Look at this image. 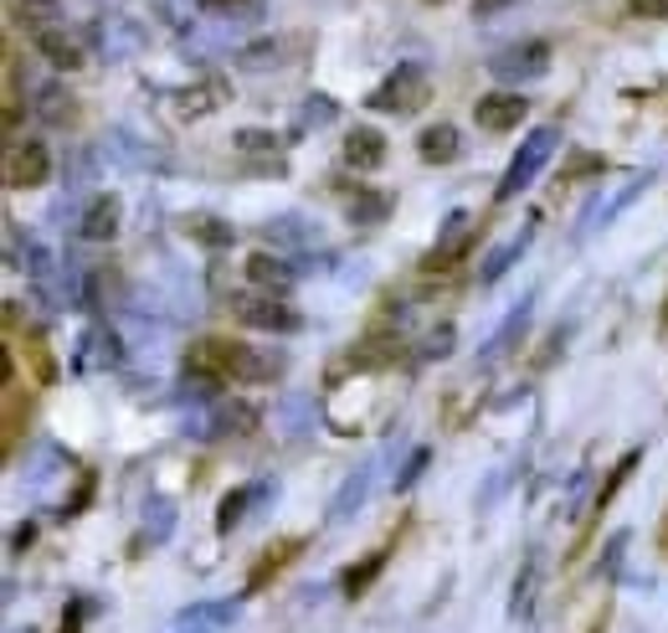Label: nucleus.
Returning a JSON list of instances; mask_svg holds the SVG:
<instances>
[{"mask_svg": "<svg viewBox=\"0 0 668 633\" xmlns=\"http://www.w3.org/2000/svg\"><path fill=\"white\" fill-rule=\"evenodd\" d=\"M185 371L201 381H257V377H273L278 361H263L253 346L242 340H226V335H206L185 350Z\"/></svg>", "mask_w": 668, "mask_h": 633, "instance_id": "obj_1", "label": "nucleus"}, {"mask_svg": "<svg viewBox=\"0 0 668 633\" xmlns=\"http://www.w3.org/2000/svg\"><path fill=\"white\" fill-rule=\"evenodd\" d=\"M427 73L422 67H401L396 77H386L381 88H375L371 108H381V114H416V108L427 104Z\"/></svg>", "mask_w": 668, "mask_h": 633, "instance_id": "obj_2", "label": "nucleus"}, {"mask_svg": "<svg viewBox=\"0 0 668 633\" xmlns=\"http://www.w3.org/2000/svg\"><path fill=\"white\" fill-rule=\"evenodd\" d=\"M46 170H52V160H46V145H42V139H15L11 150H6V181H11L15 191H31V186H42Z\"/></svg>", "mask_w": 668, "mask_h": 633, "instance_id": "obj_3", "label": "nucleus"}, {"mask_svg": "<svg viewBox=\"0 0 668 633\" xmlns=\"http://www.w3.org/2000/svg\"><path fill=\"white\" fill-rule=\"evenodd\" d=\"M550 150H555V129H540V135L524 145L520 155H515V166H509V176H505V186H499V201H509L515 191H524V186L534 181V170L550 160Z\"/></svg>", "mask_w": 668, "mask_h": 633, "instance_id": "obj_4", "label": "nucleus"}, {"mask_svg": "<svg viewBox=\"0 0 668 633\" xmlns=\"http://www.w3.org/2000/svg\"><path fill=\"white\" fill-rule=\"evenodd\" d=\"M524 114H530V98H520V93H489V98H478V108H474L478 129H489V135L520 129Z\"/></svg>", "mask_w": 668, "mask_h": 633, "instance_id": "obj_5", "label": "nucleus"}, {"mask_svg": "<svg viewBox=\"0 0 668 633\" xmlns=\"http://www.w3.org/2000/svg\"><path fill=\"white\" fill-rule=\"evenodd\" d=\"M237 319L253 330H298V315L283 299H237Z\"/></svg>", "mask_w": 668, "mask_h": 633, "instance_id": "obj_6", "label": "nucleus"}, {"mask_svg": "<svg viewBox=\"0 0 668 633\" xmlns=\"http://www.w3.org/2000/svg\"><path fill=\"white\" fill-rule=\"evenodd\" d=\"M468 247H474V226H468V217H453V226H447V242H437V247L427 253V273L453 268L458 257H468Z\"/></svg>", "mask_w": 668, "mask_h": 633, "instance_id": "obj_7", "label": "nucleus"}, {"mask_svg": "<svg viewBox=\"0 0 668 633\" xmlns=\"http://www.w3.org/2000/svg\"><path fill=\"white\" fill-rule=\"evenodd\" d=\"M416 150H422V160H427V166H447V160H458V155H463L458 129H453V124H432V129H422Z\"/></svg>", "mask_w": 668, "mask_h": 633, "instance_id": "obj_8", "label": "nucleus"}, {"mask_svg": "<svg viewBox=\"0 0 668 633\" xmlns=\"http://www.w3.org/2000/svg\"><path fill=\"white\" fill-rule=\"evenodd\" d=\"M36 46H42V57L52 62V67H62V73H77V67H83V46H77L62 27L42 31V36H36Z\"/></svg>", "mask_w": 668, "mask_h": 633, "instance_id": "obj_9", "label": "nucleus"}, {"mask_svg": "<svg viewBox=\"0 0 668 633\" xmlns=\"http://www.w3.org/2000/svg\"><path fill=\"white\" fill-rule=\"evenodd\" d=\"M344 160L356 170H375L381 160H386V139L375 135V129H350V139H344Z\"/></svg>", "mask_w": 668, "mask_h": 633, "instance_id": "obj_10", "label": "nucleus"}, {"mask_svg": "<svg viewBox=\"0 0 668 633\" xmlns=\"http://www.w3.org/2000/svg\"><path fill=\"white\" fill-rule=\"evenodd\" d=\"M391 361H401V340H391V335H371V340H360L350 350L356 371H375V366H391Z\"/></svg>", "mask_w": 668, "mask_h": 633, "instance_id": "obj_11", "label": "nucleus"}, {"mask_svg": "<svg viewBox=\"0 0 668 633\" xmlns=\"http://www.w3.org/2000/svg\"><path fill=\"white\" fill-rule=\"evenodd\" d=\"M114 232H119V201L98 197L88 207V217H83V238H88V242H108Z\"/></svg>", "mask_w": 668, "mask_h": 633, "instance_id": "obj_12", "label": "nucleus"}, {"mask_svg": "<svg viewBox=\"0 0 668 633\" xmlns=\"http://www.w3.org/2000/svg\"><path fill=\"white\" fill-rule=\"evenodd\" d=\"M15 15H21V21H26V31L31 36H42V31H52L57 27V0H21V6H15Z\"/></svg>", "mask_w": 668, "mask_h": 633, "instance_id": "obj_13", "label": "nucleus"}, {"mask_svg": "<svg viewBox=\"0 0 668 633\" xmlns=\"http://www.w3.org/2000/svg\"><path fill=\"white\" fill-rule=\"evenodd\" d=\"M247 278H253V284H263V288H288V278H294V273L283 268L278 257L253 253V257H247Z\"/></svg>", "mask_w": 668, "mask_h": 633, "instance_id": "obj_14", "label": "nucleus"}, {"mask_svg": "<svg viewBox=\"0 0 668 633\" xmlns=\"http://www.w3.org/2000/svg\"><path fill=\"white\" fill-rule=\"evenodd\" d=\"M21 350H26V361H31V371H36V381H42V387H52V381H57V366H52V356H46L42 335L26 330V335H21Z\"/></svg>", "mask_w": 668, "mask_h": 633, "instance_id": "obj_15", "label": "nucleus"}, {"mask_svg": "<svg viewBox=\"0 0 668 633\" xmlns=\"http://www.w3.org/2000/svg\"><path fill=\"white\" fill-rule=\"evenodd\" d=\"M381 567H386V551H371L360 567H350V572H344V598H360V592L381 577Z\"/></svg>", "mask_w": 668, "mask_h": 633, "instance_id": "obj_16", "label": "nucleus"}, {"mask_svg": "<svg viewBox=\"0 0 668 633\" xmlns=\"http://www.w3.org/2000/svg\"><path fill=\"white\" fill-rule=\"evenodd\" d=\"M633 468H638V453H627L623 464L612 468V479L602 484V489H596V499H592V520H596V515H602V510H607V505H612V495L623 489V479H627V474H633Z\"/></svg>", "mask_w": 668, "mask_h": 633, "instance_id": "obj_17", "label": "nucleus"}, {"mask_svg": "<svg viewBox=\"0 0 668 633\" xmlns=\"http://www.w3.org/2000/svg\"><path fill=\"white\" fill-rule=\"evenodd\" d=\"M294 551H298V541H278V546H273V557H263V561H257V572L247 577V592H257V588H263V582H267V572H278L283 561H294Z\"/></svg>", "mask_w": 668, "mask_h": 633, "instance_id": "obj_18", "label": "nucleus"}, {"mask_svg": "<svg viewBox=\"0 0 668 633\" xmlns=\"http://www.w3.org/2000/svg\"><path fill=\"white\" fill-rule=\"evenodd\" d=\"M21 428H26V408H21V392H15V387H6V453L15 449Z\"/></svg>", "mask_w": 668, "mask_h": 633, "instance_id": "obj_19", "label": "nucleus"}, {"mask_svg": "<svg viewBox=\"0 0 668 633\" xmlns=\"http://www.w3.org/2000/svg\"><path fill=\"white\" fill-rule=\"evenodd\" d=\"M247 499H253V489H237V495H226L222 499V515H216V526L222 530H232L242 520V505H247Z\"/></svg>", "mask_w": 668, "mask_h": 633, "instance_id": "obj_20", "label": "nucleus"}, {"mask_svg": "<svg viewBox=\"0 0 668 633\" xmlns=\"http://www.w3.org/2000/svg\"><path fill=\"white\" fill-rule=\"evenodd\" d=\"M211 222H216V217H195L191 232H195L201 242H232V226H211Z\"/></svg>", "mask_w": 668, "mask_h": 633, "instance_id": "obj_21", "label": "nucleus"}, {"mask_svg": "<svg viewBox=\"0 0 668 633\" xmlns=\"http://www.w3.org/2000/svg\"><path fill=\"white\" fill-rule=\"evenodd\" d=\"M350 211H356V222H381L386 217V197H360Z\"/></svg>", "mask_w": 668, "mask_h": 633, "instance_id": "obj_22", "label": "nucleus"}, {"mask_svg": "<svg viewBox=\"0 0 668 633\" xmlns=\"http://www.w3.org/2000/svg\"><path fill=\"white\" fill-rule=\"evenodd\" d=\"M211 11H232V6H242V0H206Z\"/></svg>", "mask_w": 668, "mask_h": 633, "instance_id": "obj_23", "label": "nucleus"}, {"mask_svg": "<svg viewBox=\"0 0 668 633\" xmlns=\"http://www.w3.org/2000/svg\"><path fill=\"white\" fill-rule=\"evenodd\" d=\"M664 551H668V526H664Z\"/></svg>", "mask_w": 668, "mask_h": 633, "instance_id": "obj_24", "label": "nucleus"}, {"mask_svg": "<svg viewBox=\"0 0 668 633\" xmlns=\"http://www.w3.org/2000/svg\"><path fill=\"white\" fill-rule=\"evenodd\" d=\"M664 330H668V315H664Z\"/></svg>", "mask_w": 668, "mask_h": 633, "instance_id": "obj_25", "label": "nucleus"}, {"mask_svg": "<svg viewBox=\"0 0 668 633\" xmlns=\"http://www.w3.org/2000/svg\"><path fill=\"white\" fill-rule=\"evenodd\" d=\"M427 6H437V0H427Z\"/></svg>", "mask_w": 668, "mask_h": 633, "instance_id": "obj_26", "label": "nucleus"}]
</instances>
